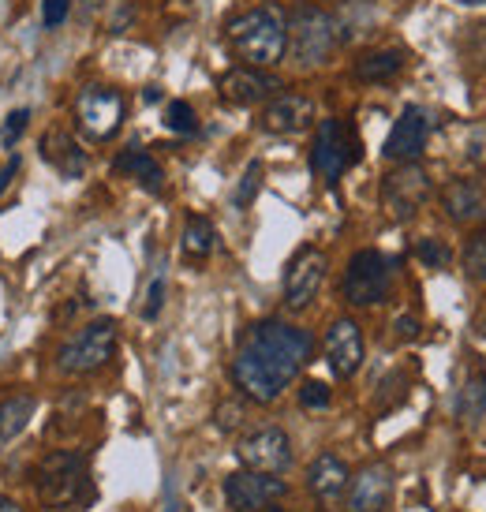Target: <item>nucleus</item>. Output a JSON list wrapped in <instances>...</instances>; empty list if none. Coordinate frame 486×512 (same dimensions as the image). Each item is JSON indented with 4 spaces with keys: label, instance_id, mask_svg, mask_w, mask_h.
<instances>
[{
    "label": "nucleus",
    "instance_id": "f257e3e1",
    "mask_svg": "<svg viewBox=\"0 0 486 512\" xmlns=\"http://www.w3.org/2000/svg\"><path fill=\"white\" fill-rule=\"evenodd\" d=\"M315 356V337L307 329L262 318L243 329L232 356V385L255 404H273L303 374Z\"/></svg>",
    "mask_w": 486,
    "mask_h": 512
},
{
    "label": "nucleus",
    "instance_id": "f03ea898",
    "mask_svg": "<svg viewBox=\"0 0 486 512\" xmlns=\"http://www.w3.org/2000/svg\"><path fill=\"white\" fill-rule=\"evenodd\" d=\"M225 42L236 60L251 68H277L288 57V15L281 4L247 8L225 27Z\"/></svg>",
    "mask_w": 486,
    "mask_h": 512
},
{
    "label": "nucleus",
    "instance_id": "7ed1b4c3",
    "mask_svg": "<svg viewBox=\"0 0 486 512\" xmlns=\"http://www.w3.org/2000/svg\"><path fill=\"white\" fill-rule=\"evenodd\" d=\"M34 490L45 505L53 509H83L94 501L90 471H86V453H49L34 471Z\"/></svg>",
    "mask_w": 486,
    "mask_h": 512
},
{
    "label": "nucleus",
    "instance_id": "20e7f679",
    "mask_svg": "<svg viewBox=\"0 0 486 512\" xmlns=\"http://www.w3.org/2000/svg\"><path fill=\"white\" fill-rule=\"evenodd\" d=\"M341 45L337 19L315 4H303L288 19V53L300 68H318L333 57V49Z\"/></svg>",
    "mask_w": 486,
    "mask_h": 512
},
{
    "label": "nucleus",
    "instance_id": "39448f33",
    "mask_svg": "<svg viewBox=\"0 0 486 512\" xmlns=\"http://www.w3.org/2000/svg\"><path fill=\"white\" fill-rule=\"evenodd\" d=\"M359 150H363V143H359L356 128L341 116H329L318 124L315 143H311V172L326 187H333L359 161Z\"/></svg>",
    "mask_w": 486,
    "mask_h": 512
},
{
    "label": "nucleus",
    "instance_id": "423d86ee",
    "mask_svg": "<svg viewBox=\"0 0 486 512\" xmlns=\"http://www.w3.org/2000/svg\"><path fill=\"white\" fill-rule=\"evenodd\" d=\"M116 341H120V329H116L113 318H98V322H90L75 333L72 341L64 344L57 352V367L64 374H94L101 370L116 352Z\"/></svg>",
    "mask_w": 486,
    "mask_h": 512
},
{
    "label": "nucleus",
    "instance_id": "0eeeda50",
    "mask_svg": "<svg viewBox=\"0 0 486 512\" xmlns=\"http://www.w3.org/2000/svg\"><path fill=\"white\" fill-rule=\"evenodd\" d=\"M393 288V262L382 251H356L348 258V270H344V299L352 307H374L382 303Z\"/></svg>",
    "mask_w": 486,
    "mask_h": 512
},
{
    "label": "nucleus",
    "instance_id": "6e6552de",
    "mask_svg": "<svg viewBox=\"0 0 486 512\" xmlns=\"http://www.w3.org/2000/svg\"><path fill=\"white\" fill-rule=\"evenodd\" d=\"M430 191V172L419 161H401L393 172L382 176V206L393 221H412L423 206H427Z\"/></svg>",
    "mask_w": 486,
    "mask_h": 512
},
{
    "label": "nucleus",
    "instance_id": "1a4fd4ad",
    "mask_svg": "<svg viewBox=\"0 0 486 512\" xmlns=\"http://www.w3.org/2000/svg\"><path fill=\"white\" fill-rule=\"evenodd\" d=\"M75 124L86 139L109 143L124 128V94L113 86H86L75 98Z\"/></svg>",
    "mask_w": 486,
    "mask_h": 512
},
{
    "label": "nucleus",
    "instance_id": "9d476101",
    "mask_svg": "<svg viewBox=\"0 0 486 512\" xmlns=\"http://www.w3.org/2000/svg\"><path fill=\"white\" fill-rule=\"evenodd\" d=\"M322 281H326V255L318 247H300L285 266V281H281L288 311H307L322 292Z\"/></svg>",
    "mask_w": 486,
    "mask_h": 512
},
{
    "label": "nucleus",
    "instance_id": "9b49d317",
    "mask_svg": "<svg viewBox=\"0 0 486 512\" xmlns=\"http://www.w3.org/2000/svg\"><path fill=\"white\" fill-rule=\"evenodd\" d=\"M240 464L247 471H262V475H285L292 468V438L281 427H262L251 438L240 441Z\"/></svg>",
    "mask_w": 486,
    "mask_h": 512
},
{
    "label": "nucleus",
    "instance_id": "f8f14e48",
    "mask_svg": "<svg viewBox=\"0 0 486 512\" xmlns=\"http://www.w3.org/2000/svg\"><path fill=\"white\" fill-rule=\"evenodd\" d=\"M285 479L277 475H262V471H232L225 479V501H229L236 512H258L270 509L277 498H285Z\"/></svg>",
    "mask_w": 486,
    "mask_h": 512
},
{
    "label": "nucleus",
    "instance_id": "ddd939ff",
    "mask_svg": "<svg viewBox=\"0 0 486 512\" xmlns=\"http://www.w3.org/2000/svg\"><path fill=\"white\" fill-rule=\"evenodd\" d=\"M427 139H430V113L427 109H419V105H408L397 120H393V131H389L386 146H382V154L389 161H415V157L427 150Z\"/></svg>",
    "mask_w": 486,
    "mask_h": 512
},
{
    "label": "nucleus",
    "instance_id": "4468645a",
    "mask_svg": "<svg viewBox=\"0 0 486 512\" xmlns=\"http://www.w3.org/2000/svg\"><path fill=\"white\" fill-rule=\"evenodd\" d=\"M221 98L229 105H258V101H270L277 90H281V79L270 75L266 68H251V64H240L232 72L221 75Z\"/></svg>",
    "mask_w": 486,
    "mask_h": 512
},
{
    "label": "nucleus",
    "instance_id": "2eb2a0df",
    "mask_svg": "<svg viewBox=\"0 0 486 512\" xmlns=\"http://www.w3.org/2000/svg\"><path fill=\"white\" fill-rule=\"evenodd\" d=\"M322 352H326V363L337 378H352V374L363 367V333H359L356 322H352V318H337V322L326 329Z\"/></svg>",
    "mask_w": 486,
    "mask_h": 512
},
{
    "label": "nucleus",
    "instance_id": "dca6fc26",
    "mask_svg": "<svg viewBox=\"0 0 486 512\" xmlns=\"http://www.w3.org/2000/svg\"><path fill=\"white\" fill-rule=\"evenodd\" d=\"M258 124L273 135H296V131L315 124V101L307 94H273Z\"/></svg>",
    "mask_w": 486,
    "mask_h": 512
},
{
    "label": "nucleus",
    "instance_id": "f3484780",
    "mask_svg": "<svg viewBox=\"0 0 486 512\" xmlns=\"http://www.w3.org/2000/svg\"><path fill=\"white\" fill-rule=\"evenodd\" d=\"M348 486H352L348 512H389V501H393V471L386 464H367Z\"/></svg>",
    "mask_w": 486,
    "mask_h": 512
},
{
    "label": "nucleus",
    "instance_id": "a211bd4d",
    "mask_svg": "<svg viewBox=\"0 0 486 512\" xmlns=\"http://www.w3.org/2000/svg\"><path fill=\"white\" fill-rule=\"evenodd\" d=\"M445 214L457 225H483L486 221V187L479 180H453L442 191Z\"/></svg>",
    "mask_w": 486,
    "mask_h": 512
},
{
    "label": "nucleus",
    "instance_id": "6ab92c4d",
    "mask_svg": "<svg viewBox=\"0 0 486 512\" xmlns=\"http://www.w3.org/2000/svg\"><path fill=\"white\" fill-rule=\"evenodd\" d=\"M348 483H352V471H348V464L337 453L315 456L311 468H307V490L318 501H326V505H333V501L341 498L344 490H348Z\"/></svg>",
    "mask_w": 486,
    "mask_h": 512
},
{
    "label": "nucleus",
    "instance_id": "aec40b11",
    "mask_svg": "<svg viewBox=\"0 0 486 512\" xmlns=\"http://www.w3.org/2000/svg\"><path fill=\"white\" fill-rule=\"evenodd\" d=\"M42 157L53 165V169L64 176V180H79L86 172V154H83V146L72 139V131H64V128H53V131H45V139H42Z\"/></svg>",
    "mask_w": 486,
    "mask_h": 512
},
{
    "label": "nucleus",
    "instance_id": "412c9836",
    "mask_svg": "<svg viewBox=\"0 0 486 512\" xmlns=\"http://www.w3.org/2000/svg\"><path fill=\"white\" fill-rule=\"evenodd\" d=\"M113 169L124 172V176H131V180L143 187V191H150V195H161V191H165V169L154 161V154H150V150L131 146V150H124V154L116 157Z\"/></svg>",
    "mask_w": 486,
    "mask_h": 512
},
{
    "label": "nucleus",
    "instance_id": "4be33fe9",
    "mask_svg": "<svg viewBox=\"0 0 486 512\" xmlns=\"http://www.w3.org/2000/svg\"><path fill=\"white\" fill-rule=\"evenodd\" d=\"M404 60L408 53L397 49V45H389V49H371V53H363L356 60V79L359 83H389V79H397L404 72Z\"/></svg>",
    "mask_w": 486,
    "mask_h": 512
},
{
    "label": "nucleus",
    "instance_id": "5701e85b",
    "mask_svg": "<svg viewBox=\"0 0 486 512\" xmlns=\"http://www.w3.org/2000/svg\"><path fill=\"white\" fill-rule=\"evenodd\" d=\"M34 408H38V400L30 393H15L0 404V453H4V445H12L27 430V423L34 419Z\"/></svg>",
    "mask_w": 486,
    "mask_h": 512
},
{
    "label": "nucleus",
    "instance_id": "b1692460",
    "mask_svg": "<svg viewBox=\"0 0 486 512\" xmlns=\"http://www.w3.org/2000/svg\"><path fill=\"white\" fill-rule=\"evenodd\" d=\"M214 243H217V232H214V225H210V217H202V214L187 217L184 236H180V247H184L187 262H206V258L214 255Z\"/></svg>",
    "mask_w": 486,
    "mask_h": 512
},
{
    "label": "nucleus",
    "instance_id": "393cba45",
    "mask_svg": "<svg viewBox=\"0 0 486 512\" xmlns=\"http://www.w3.org/2000/svg\"><path fill=\"white\" fill-rule=\"evenodd\" d=\"M486 415V374L483 370H472L464 385H460V397H457V419L475 427L479 419Z\"/></svg>",
    "mask_w": 486,
    "mask_h": 512
},
{
    "label": "nucleus",
    "instance_id": "a878e982",
    "mask_svg": "<svg viewBox=\"0 0 486 512\" xmlns=\"http://www.w3.org/2000/svg\"><path fill=\"white\" fill-rule=\"evenodd\" d=\"M165 292H169V270H165V262L154 266L150 273V285H146V296H143V318L146 322H154L165 307Z\"/></svg>",
    "mask_w": 486,
    "mask_h": 512
},
{
    "label": "nucleus",
    "instance_id": "bb28decb",
    "mask_svg": "<svg viewBox=\"0 0 486 512\" xmlns=\"http://www.w3.org/2000/svg\"><path fill=\"white\" fill-rule=\"evenodd\" d=\"M262 176H266L262 161H251V165L243 169L240 184H236V191H232V206H236V210H251V202H255L258 191H262Z\"/></svg>",
    "mask_w": 486,
    "mask_h": 512
},
{
    "label": "nucleus",
    "instance_id": "cd10ccee",
    "mask_svg": "<svg viewBox=\"0 0 486 512\" xmlns=\"http://www.w3.org/2000/svg\"><path fill=\"white\" fill-rule=\"evenodd\" d=\"M460 53H464V60L472 64L475 72H486V23L464 30V38H460Z\"/></svg>",
    "mask_w": 486,
    "mask_h": 512
},
{
    "label": "nucleus",
    "instance_id": "c85d7f7f",
    "mask_svg": "<svg viewBox=\"0 0 486 512\" xmlns=\"http://www.w3.org/2000/svg\"><path fill=\"white\" fill-rule=\"evenodd\" d=\"M165 128L176 131V135H195V131H199V116H195V109H191L187 101H169V109H165Z\"/></svg>",
    "mask_w": 486,
    "mask_h": 512
},
{
    "label": "nucleus",
    "instance_id": "c756f323",
    "mask_svg": "<svg viewBox=\"0 0 486 512\" xmlns=\"http://www.w3.org/2000/svg\"><path fill=\"white\" fill-rule=\"evenodd\" d=\"M464 273H468V281H475V285H486V232L468 243V251H464Z\"/></svg>",
    "mask_w": 486,
    "mask_h": 512
},
{
    "label": "nucleus",
    "instance_id": "7c9ffc66",
    "mask_svg": "<svg viewBox=\"0 0 486 512\" xmlns=\"http://www.w3.org/2000/svg\"><path fill=\"white\" fill-rule=\"evenodd\" d=\"M415 258H419L423 266H430V270H445V266H449V258H453V251H449L442 240L427 236V240L415 243Z\"/></svg>",
    "mask_w": 486,
    "mask_h": 512
},
{
    "label": "nucleus",
    "instance_id": "2f4dec72",
    "mask_svg": "<svg viewBox=\"0 0 486 512\" xmlns=\"http://www.w3.org/2000/svg\"><path fill=\"white\" fill-rule=\"evenodd\" d=\"M27 124H30V109H15V113H8L4 116V128H0V143L12 150V146L23 139Z\"/></svg>",
    "mask_w": 486,
    "mask_h": 512
},
{
    "label": "nucleus",
    "instance_id": "473e14b6",
    "mask_svg": "<svg viewBox=\"0 0 486 512\" xmlns=\"http://www.w3.org/2000/svg\"><path fill=\"white\" fill-rule=\"evenodd\" d=\"M300 404L303 408H311V412H322V408H329V385L326 382H303L300 385Z\"/></svg>",
    "mask_w": 486,
    "mask_h": 512
},
{
    "label": "nucleus",
    "instance_id": "72a5a7b5",
    "mask_svg": "<svg viewBox=\"0 0 486 512\" xmlns=\"http://www.w3.org/2000/svg\"><path fill=\"white\" fill-rule=\"evenodd\" d=\"M72 12V0H42V27L57 30Z\"/></svg>",
    "mask_w": 486,
    "mask_h": 512
},
{
    "label": "nucleus",
    "instance_id": "f704fd0d",
    "mask_svg": "<svg viewBox=\"0 0 486 512\" xmlns=\"http://www.w3.org/2000/svg\"><path fill=\"white\" fill-rule=\"evenodd\" d=\"M240 423H243V404H232V400H225V404L217 408V427L229 434V430H236Z\"/></svg>",
    "mask_w": 486,
    "mask_h": 512
},
{
    "label": "nucleus",
    "instance_id": "c9c22d12",
    "mask_svg": "<svg viewBox=\"0 0 486 512\" xmlns=\"http://www.w3.org/2000/svg\"><path fill=\"white\" fill-rule=\"evenodd\" d=\"M468 154H472L475 161H483V165H486V131L483 128L472 135V143H468Z\"/></svg>",
    "mask_w": 486,
    "mask_h": 512
},
{
    "label": "nucleus",
    "instance_id": "e433bc0d",
    "mask_svg": "<svg viewBox=\"0 0 486 512\" xmlns=\"http://www.w3.org/2000/svg\"><path fill=\"white\" fill-rule=\"evenodd\" d=\"M415 333H419V322H415V318H397V337H401V341H408Z\"/></svg>",
    "mask_w": 486,
    "mask_h": 512
},
{
    "label": "nucleus",
    "instance_id": "4c0bfd02",
    "mask_svg": "<svg viewBox=\"0 0 486 512\" xmlns=\"http://www.w3.org/2000/svg\"><path fill=\"white\" fill-rule=\"evenodd\" d=\"M15 169H19V157H12L8 165H0V195H4V187H8V180L15 176Z\"/></svg>",
    "mask_w": 486,
    "mask_h": 512
},
{
    "label": "nucleus",
    "instance_id": "58836bf2",
    "mask_svg": "<svg viewBox=\"0 0 486 512\" xmlns=\"http://www.w3.org/2000/svg\"><path fill=\"white\" fill-rule=\"evenodd\" d=\"M0 512H27V509H23L19 501L8 498V494H0Z\"/></svg>",
    "mask_w": 486,
    "mask_h": 512
},
{
    "label": "nucleus",
    "instance_id": "ea45409f",
    "mask_svg": "<svg viewBox=\"0 0 486 512\" xmlns=\"http://www.w3.org/2000/svg\"><path fill=\"white\" fill-rule=\"evenodd\" d=\"M464 4H468V8H472V4H486V0H464Z\"/></svg>",
    "mask_w": 486,
    "mask_h": 512
},
{
    "label": "nucleus",
    "instance_id": "a19ab883",
    "mask_svg": "<svg viewBox=\"0 0 486 512\" xmlns=\"http://www.w3.org/2000/svg\"><path fill=\"white\" fill-rule=\"evenodd\" d=\"M165 512H176V505H169V509H165Z\"/></svg>",
    "mask_w": 486,
    "mask_h": 512
},
{
    "label": "nucleus",
    "instance_id": "79ce46f5",
    "mask_svg": "<svg viewBox=\"0 0 486 512\" xmlns=\"http://www.w3.org/2000/svg\"><path fill=\"white\" fill-rule=\"evenodd\" d=\"M483 333H486V322H483Z\"/></svg>",
    "mask_w": 486,
    "mask_h": 512
},
{
    "label": "nucleus",
    "instance_id": "37998d69",
    "mask_svg": "<svg viewBox=\"0 0 486 512\" xmlns=\"http://www.w3.org/2000/svg\"><path fill=\"white\" fill-rule=\"evenodd\" d=\"M270 512H281V509H270Z\"/></svg>",
    "mask_w": 486,
    "mask_h": 512
}]
</instances>
